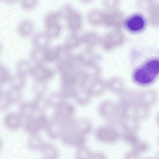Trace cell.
I'll list each match as a JSON object with an SVG mask.
<instances>
[{
  "label": "cell",
  "mask_w": 159,
  "mask_h": 159,
  "mask_svg": "<svg viewBox=\"0 0 159 159\" xmlns=\"http://www.w3.org/2000/svg\"><path fill=\"white\" fill-rule=\"evenodd\" d=\"M97 111L100 118L112 125L120 124L126 115L125 109L120 102L116 103L109 100L101 101L98 106Z\"/></svg>",
  "instance_id": "cell-1"
},
{
  "label": "cell",
  "mask_w": 159,
  "mask_h": 159,
  "mask_svg": "<svg viewBox=\"0 0 159 159\" xmlns=\"http://www.w3.org/2000/svg\"><path fill=\"white\" fill-rule=\"evenodd\" d=\"M159 74L158 59H151L135 70L133 79L135 82L141 85H147L153 82Z\"/></svg>",
  "instance_id": "cell-2"
},
{
  "label": "cell",
  "mask_w": 159,
  "mask_h": 159,
  "mask_svg": "<svg viewBox=\"0 0 159 159\" xmlns=\"http://www.w3.org/2000/svg\"><path fill=\"white\" fill-rule=\"evenodd\" d=\"M50 120L47 116L41 113L24 120L22 127L29 135L39 134L45 130Z\"/></svg>",
  "instance_id": "cell-3"
},
{
  "label": "cell",
  "mask_w": 159,
  "mask_h": 159,
  "mask_svg": "<svg viewBox=\"0 0 159 159\" xmlns=\"http://www.w3.org/2000/svg\"><path fill=\"white\" fill-rule=\"evenodd\" d=\"M95 136L100 142L113 144L119 140L120 135L114 125L108 124L98 127L95 132Z\"/></svg>",
  "instance_id": "cell-4"
},
{
  "label": "cell",
  "mask_w": 159,
  "mask_h": 159,
  "mask_svg": "<svg viewBox=\"0 0 159 159\" xmlns=\"http://www.w3.org/2000/svg\"><path fill=\"white\" fill-rule=\"evenodd\" d=\"M59 139L66 146L76 148L85 146L86 142V136L80 134L74 129L61 132Z\"/></svg>",
  "instance_id": "cell-5"
},
{
  "label": "cell",
  "mask_w": 159,
  "mask_h": 159,
  "mask_svg": "<svg viewBox=\"0 0 159 159\" xmlns=\"http://www.w3.org/2000/svg\"><path fill=\"white\" fill-rule=\"evenodd\" d=\"M131 93L135 104H142L150 108L157 101L158 95L154 90H146Z\"/></svg>",
  "instance_id": "cell-6"
},
{
  "label": "cell",
  "mask_w": 159,
  "mask_h": 159,
  "mask_svg": "<svg viewBox=\"0 0 159 159\" xmlns=\"http://www.w3.org/2000/svg\"><path fill=\"white\" fill-rule=\"evenodd\" d=\"M106 84L98 76L87 78L84 85L83 88L91 97L101 95L105 89Z\"/></svg>",
  "instance_id": "cell-7"
},
{
  "label": "cell",
  "mask_w": 159,
  "mask_h": 159,
  "mask_svg": "<svg viewBox=\"0 0 159 159\" xmlns=\"http://www.w3.org/2000/svg\"><path fill=\"white\" fill-rule=\"evenodd\" d=\"M124 40L123 33L116 30L105 35L102 39V44L105 49L111 50L122 44Z\"/></svg>",
  "instance_id": "cell-8"
},
{
  "label": "cell",
  "mask_w": 159,
  "mask_h": 159,
  "mask_svg": "<svg viewBox=\"0 0 159 159\" xmlns=\"http://www.w3.org/2000/svg\"><path fill=\"white\" fill-rule=\"evenodd\" d=\"M123 19L122 13L119 10L114 9L104 14L102 24L108 27L120 28L123 23Z\"/></svg>",
  "instance_id": "cell-9"
},
{
  "label": "cell",
  "mask_w": 159,
  "mask_h": 159,
  "mask_svg": "<svg viewBox=\"0 0 159 159\" xmlns=\"http://www.w3.org/2000/svg\"><path fill=\"white\" fill-rule=\"evenodd\" d=\"M24 119L18 113L10 112L4 116L3 125L5 128L11 132H16L22 127Z\"/></svg>",
  "instance_id": "cell-10"
},
{
  "label": "cell",
  "mask_w": 159,
  "mask_h": 159,
  "mask_svg": "<svg viewBox=\"0 0 159 159\" xmlns=\"http://www.w3.org/2000/svg\"><path fill=\"white\" fill-rule=\"evenodd\" d=\"M76 113V109L70 103L62 102L55 108L54 117L59 120L73 119Z\"/></svg>",
  "instance_id": "cell-11"
},
{
  "label": "cell",
  "mask_w": 159,
  "mask_h": 159,
  "mask_svg": "<svg viewBox=\"0 0 159 159\" xmlns=\"http://www.w3.org/2000/svg\"><path fill=\"white\" fill-rule=\"evenodd\" d=\"M125 26L129 31L136 33L142 31L145 28L146 21L141 15L135 14L130 16L126 20Z\"/></svg>",
  "instance_id": "cell-12"
},
{
  "label": "cell",
  "mask_w": 159,
  "mask_h": 159,
  "mask_svg": "<svg viewBox=\"0 0 159 159\" xmlns=\"http://www.w3.org/2000/svg\"><path fill=\"white\" fill-rule=\"evenodd\" d=\"M66 18L68 25L71 31L76 32L80 29L82 24L81 16L75 9L67 8Z\"/></svg>",
  "instance_id": "cell-13"
},
{
  "label": "cell",
  "mask_w": 159,
  "mask_h": 159,
  "mask_svg": "<svg viewBox=\"0 0 159 159\" xmlns=\"http://www.w3.org/2000/svg\"><path fill=\"white\" fill-rule=\"evenodd\" d=\"M150 108L140 104H136L130 107V113L139 123L146 120L149 117Z\"/></svg>",
  "instance_id": "cell-14"
},
{
  "label": "cell",
  "mask_w": 159,
  "mask_h": 159,
  "mask_svg": "<svg viewBox=\"0 0 159 159\" xmlns=\"http://www.w3.org/2000/svg\"><path fill=\"white\" fill-rule=\"evenodd\" d=\"M39 152L42 157L47 159H58L59 152L57 148L50 142H44Z\"/></svg>",
  "instance_id": "cell-15"
},
{
  "label": "cell",
  "mask_w": 159,
  "mask_h": 159,
  "mask_svg": "<svg viewBox=\"0 0 159 159\" xmlns=\"http://www.w3.org/2000/svg\"><path fill=\"white\" fill-rule=\"evenodd\" d=\"M74 129L77 132L86 136L92 132L93 125L89 119L86 118H80L75 119Z\"/></svg>",
  "instance_id": "cell-16"
},
{
  "label": "cell",
  "mask_w": 159,
  "mask_h": 159,
  "mask_svg": "<svg viewBox=\"0 0 159 159\" xmlns=\"http://www.w3.org/2000/svg\"><path fill=\"white\" fill-rule=\"evenodd\" d=\"M108 89L113 93L122 94L124 93L125 89V82L120 78L112 77L106 84Z\"/></svg>",
  "instance_id": "cell-17"
},
{
  "label": "cell",
  "mask_w": 159,
  "mask_h": 159,
  "mask_svg": "<svg viewBox=\"0 0 159 159\" xmlns=\"http://www.w3.org/2000/svg\"><path fill=\"white\" fill-rule=\"evenodd\" d=\"M139 122L130 113L122 118L119 124L121 125L124 131L137 133L139 128Z\"/></svg>",
  "instance_id": "cell-18"
},
{
  "label": "cell",
  "mask_w": 159,
  "mask_h": 159,
  "mask_svg": "<svg viewBox=\"0 0 159 159\" xmlns=\"http://www.w3.org/2000/svg\"><path fill=\"white\" fill-rule=\"evenodd\" d=\"M44 131L46 132L48 137L51 139H59L61 133V128L58 120L54 117L50 120Z\"/></svg>",
  "instance_id": "cell-19"
},
{
  "label": "cell",
  "mask_w": 159,
  "mask_h": 159,
  "mask_svg": "<svg viewBox=\"0 0 159 159\" xmlns=\"http://www.w3.org/2000/svg\"><path fill=\"white\" fill-rule=\"evenodd\" d=\"M43 141L39 134L29 135L26 141L28 148L32 152H39Z\"/></svg>",
  "instance_id": "cell-20"
},
{
  "label": "cell",
  "mask_w": 159,
  "mask_h": 159,
  "mask_svg": "<svg viewBox=\"0 0 159 159\" xmlns=\"http://www.w3.org/2000/svg\"><path fill=\"white\" fill-rule=\"evenodd\" d=\"M73 98L78 105L85 106L90 103L92 97L83 88H79L77 89Z\"/></svg>",
  "instance_id": "cell-21"
},
{
  "label": "cell",
  "mask_w": 159,
  "mask_h": 159,
  "mask_svg": "<svg viewBox=\"0 0 159 159\" xmlns=\"http://www.w3.org/2000/svg\"><path fill=\"white\" fill-rule=\"evenodd\" d=\"M149 4V16L150 21L153 26H157L159 24V6L155 2H150Z\"/></svg>",
  "instance_id": "cell-22"
},
{
  "label": "cell",
  "mask_w": 159,
  "mask_h": 159,
  "mask_svg": "<svg viewBox=\"0 0 159 159\" xmlns=\"http://www.w3.org/2000/svg\"><path fill=\"white\" fill-rule=\"evenodd\" d=\"M36 112L33 103H26L20 107L18 113L25 120L35 116Z\"/></svg>",
  "instance_id": "cell-23"
},
{
  "label": "cell",
  "mask_w": 159,
  "mask_h": 159,
  "mask_svg": "<svg viewBox=\"0 0 159 159\" xmlns=\"http://www.w3.org/2000/svg\"><path fill=\"white\" fill-rule=\"evenodd\" d=\"M104 13L100 10L93 9L88 13L87 18L88 21L94 25H98L103 23Z\"/></svg>",
  "instance_id": "cell-24"
},
{
  "label": "cell",
  "mask_w": 159,
  "mask_h": 159,
  "mask_svg": "<svg viewBox=\"0 0 159 159\" xmlns=\"http://www.w3.org/2000/svg\"><path fill=\"white\" fill-rule=\"evenodd\" d=\"M121 138L123 141L127 145H129L131 148H132L140 140V139L137 135V133L134 132L124 131Z\"/></svg>",
  "instance_id": "cell-25"
},
{
  "label": "cell",
  "mask_w": 159,
  "mask_h": 159,
  "mask_svg": "<svg viewBox=\"0 0 159 159\" xmlns=\"http://www.w3.org/2000/svg\"><path fill=\"white\" fill-rule=\"evenodd\" d=\"M92 152L85 146L78 148L74 153V159H90Z\"/></svg>",
  "instance_id": "cell-26"
},
{
  "label": "cell",
  "mask_w": 159,
  "mask_h": 159,
  "mask_svg": "<svg viewBox=\"0 0 159 159\" xmlns=\"http://www.w3.org/2000/svg\"><path fill=\"white\" fill-rule=\"evenodd\" d=\"M80 38L81 43H84L88 46L94 45L96 43L98 39L96 34L93 32L86 33Z\"/></svg>",
  "instance_id": "cell-27"
},
{
  "label": "cell",
  "mask_w": 159,
  "mask_h": 159,
  "mask_svg": "<svg viewBox=\"0 0 159 159\" xmlns=\"http://www.w3.org/2000/svg\"><path fill=\"white\" fill-rule=\"evenodd\" d=\"M149 148V145L148 143L145 140L140 139V140L135 145L131 148V149L141 155L142 153L148 151Z\"/></svg>",
  "instance_id": "cell-28"
},
{
  "label": "cell",
  "mask_w": 159,
  "mask_h": 159,
  "mask_svg": "<svg viewBox=\"0 0 159 159\" xmlns=\"http://www.w3.org/2000/svg\"><path fill=\"white\" fill-rule=\"evenodd\" d=\"M140 155H141L136 152L130 149L125 153L123 159H141Z\"/></svg>",
  "instance_id": "cell-29"
},
{
  "label": "cell",
  "mask_w": 159,
  "mask_h": 159,
  "mask_svg": "<svg viewBox=\"0 0 159 159\" xmlns=\"http://www.w3.org/2000/svg\"><path fill=\"white\" fill-rule=\"evenodd\" d=\"M90 159H107V157L106 154L102 152H92Z\"/></svg>",
  "instance_id": "cell-30"
},
{
  "label": "cell",
  "mask_w": 159,
  "mask_h": 159,
  "mask_svg": "<svg viewBox=\"0 0 159 159\" xmlns=\"http://www.w3.org/2000/svg\"><path fill=\"white\" fill-rule=\"evenodd\" d=\"M10 104V102L7 98L0 99V110L4 111L7 109Z\"/></svg>",
  "instance_id": "cell-31"
},
{
  "label": "cell",
  "mask_w": 159,
  "mask_h": 159,
  "mask_svg": "<svg viewBox=\"0 0 159 159\" xmlns=\"http://www.w3.org/2000/svg\"><path fill=\"white\" fill-rule=\"evenodd\" d=\"M106 2L105 3V5L107 7H109V8H111V7H115L116 5H118V2L117 1H106Z\"/></svg>",
  "instance_id": "cell-32"
},
{
  "label": "cell",
  "mask_w": 159,
  "mask_h": 159,
  "mask_svg": "<svg viewBox=\"0 0 159 159\" xmlns=\"http://www.w3.org/2000/svg\"><path fill=\"white\" fill-rule=\"evenodd\" d=\"M2 147H3V142L1 138L0 137V153L2 150Z\"/></svg>",
  "instance_id": "cell-33"
},
{
  "label": "cell",
  "mask_w": 159,
  "mask_h": 159,
  "mask_svg": "<svg viewBox=\"0 0 159 159\" xmlns=\"http://www.w3.org/2000/svg\"><path fill=\"white\" fill-rule=\"evenodd\" d=\"M157 159V158H145V159Z\"/></svg>",
  "instance_id": "cell-34"
},
{
  "label": "cell",
  "mask_w": 159,
  "mask_h": 159,
  "mask_svg": "<svg viewBox=\"0 0 159 159\" xmlns=\"http://www.w3.org/2000/svg\"><path fill=\"white\" fill-rule=\"evenodd\" d=\"M38 159H46V158H44V157H42V156H41L40 158H39Z\"/></svg>",
  "instance_id": "cell-35"
}]
</instances>
